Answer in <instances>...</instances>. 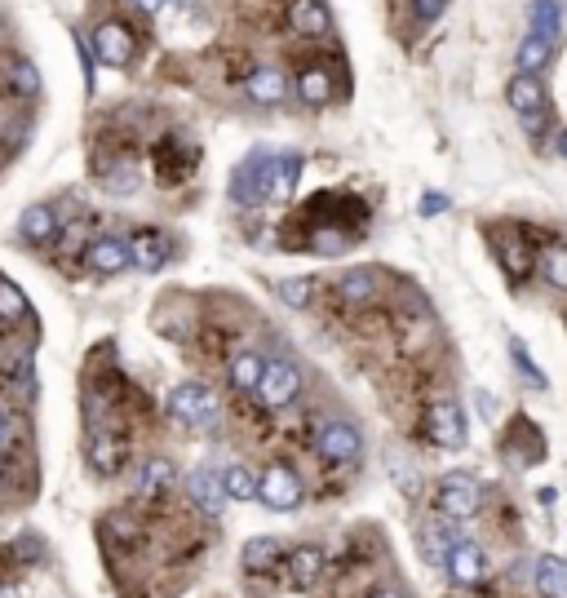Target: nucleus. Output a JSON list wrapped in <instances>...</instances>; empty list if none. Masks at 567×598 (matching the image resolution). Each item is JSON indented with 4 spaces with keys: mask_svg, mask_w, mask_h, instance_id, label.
Masks as SVG:
<instances>
[{
    "mask_svg": "<svg viewBox=\"0 0 567 598\" xmlns=\"http://www.w3.org/2000/svg\"><path fill=\"white\" fill-rule=\"evenodd\" d=\"M280 191V156H266V151H253L244 164H235L231 173V200L235 204H266Z\"/></svg>",
    "mask_w": 567,
    "mask_h": 598,
    "instance_id": "f257e3e1",
    "label": "nucleus"
},
{
    "mask_svg": "<svg viewBox=\"0 0 567 598\" xmlns=\"http://www.w3.org/2000/svg\"><path fill=\"white\" fill-rule=\"evenodd\" d=\"M257 501L280 514L297 510V505H302V479H297V470L284 466V461L266 466V474H257Z\"/></svg>",
    "mask_w": 567,
    "mask_h": 598,
    "instance_id": "f03ea898",
    "label": "nucleus"
},
{
    "mask_svg": "<svg viewBox=\"0 0 567 598\" xmlns=\"http://www.w3.org/2000/svg\"><path fill=\"white\" fill-rule=\"evenodd\" d=\"M505 98H510L514 116L523 120V129L528 133L545 129V120H550V98H545V85L536 76H514L510 89H505Z\"/></svg>",
    "mask_w": 567,
    "mask_h": 598,
    "instance_id": "7ed1b4c3",
    "label": "nucleus"
},
{
    "mask_svg": "<svg viewBox=\"0 0 567 598\" xmlns=\"http://www.w3.org/2000/svg\"><path fill=\"white\" fill-rule=\"evenodd\" d=\"M435 501H439V514H443V519H452V523L474 519V514H479V505H483L479 483H474L470 474H443Z\"/></svg>",
    "mask_w": 567,
    "mask_h": 598,
    "instance_id": "20e7f679",
    "label": "nucleus"
},
{
    "mask_svg": "<svg viewBox=\"0 0 567 598\" xmlns=\"http://www.w3.org/2000/svg\"><path fill=\"white\" fill-rule=\"evenodd\" d=\"M169 412L182 426H209V421L218 417V395H213L204 381H182L169 399Z\"/></svg>",
    "mask_w": 567,
    "mask_h": 598,
    "instance_id": "39448f33",
    "label": "nucleus"
},
{
    "mask_svg": "<svg viewBox=\"0 0 567 598\" xmlns=\"http://www.w3.org/2000/svg\"><path fill=\"white\" fill-rule=\"evenodd\" d=\"M297 390H302V373H297L288 359H271V364L262 368V381H257L253 395L262 399L266 408H288L297 399Z\"/></svg>",
    "mask_w": 567,
    "mask_h": 598,
    "instance_id": "423d86ee",
    "label": "nucleus"
},
{
    "mask_svg": "<svg viewBox=\"0 0 567 598\" xmlns=\"http://www.w3.org/2000/svg\"><path fill=\"white\" fill-rule=\"evenodd\" d=\"M315 448L324 461H337V466H346V461H359V452H364V435H359L350 421H324L315 435Z\"/></svg>",
    "mask_w": 567,
    "mask_h": 598,
    "instance_id": "0eeeda50",
    "label": "nucleus"
},
{
    "mask_svg": "<svg viewBox=\"0 0 567 598\" xmlns=\"http://www.w3.org/2000/svg\"><path fill=\"white\" fill-rule=\"evenodd\" d=\"M187 497L191 505L200 514H209V519H222V510H226V488H222V474L218 470H209V466H200V470H191L187 474Z\"/></svg>",
    "mask_w": 567,
    "mask_h": 598,
    "instance_id": "6e6552de",
    "label": "nucleus"
},
{
    "mask_svg": "<svg viewBox=\"0 0 567 598\" xmlns=\"http://www.w3.org/2000/svg\"><path fill=\"white\" fill-rule=\"evenodd\" d=\"M443 572H448L452 585H479L483 576H488V554H483L479 545L461 541V545H452V554L443 559Z\"/></svg>",
    "mask_w": 567,
    "mask_h": 598,
    "instance_id": "1a4fd4ad",
    "label": "nucleus"
},
{
    "mask_svg": "<svg viewBox=\"0 0 567 598\" xmlns=\"http://www.w3.org/2000/svg\"><path fill=\"white\" fill-rule=\"evenodd\" d=\"M288 27L306 40H324L333 36V14H328L324 0H293L288 5Z\"/></svg>",
    "mask_w": 567,
    "mask_h": 598,
    "instance_id": "9d476101",
    "label": "nucleus"
},
{
    "mask_svg": "<svg viewBox=\"0 0 567 598\" xmlns=\"http://www.w3.org/2000/svg\"><path fill=\"white\" fill-rule=\"evenodd\" d=\"M430 439L448 452L466 448V417H461V408L452 404V399H443V404H435V412H430Z\"/></svg>",
    "mask_w": 567,
    "mask_h": 598,
    "instance_id": "9b49d317",
    "label": "nucleus"
},
{
    "mask_svg": "<svg viewBox=\"0 0 567 598\" xmlns=\"http://www.w3.org/2000/svg\"><path fill=\"white\" fill-rule=\"evenodd\" d=\"M94 49H98V58L102 63H111V67H125L133 63V32L125 23H102L98 32H94Z\"/></svg>",
    "mask_w": 567,
    "mask_h": 598,
    "instance_id": "f8f14e48",
    "label": "nucleus"
},
{
    "mask_svg": "<svg viewBox=\"0 0 567 598\" xmlns=\"http://www.w3.org/2000/svg\"><path fill=\"white\" fill-rule=\"evenodd\" d=\"M417 541H421V554H426L430 563H443L452 554V545H461V532H457V523L452 519H430V523H421V532H417Z\"/></svg>",
    "mask_w": 567,
    "mask_h": 598,
    "instance_id": "ddd939ff",
    "label": "nucleus"
},
{
    "mask_svg": "<svg viewBox=\"0 0 567 598\" xmlns=\"http://www.w3.org/2000/svg\"><path fill=\"white\" fill-rule=\"evenodd\" d=\"M244 94H249V102H257V107H280L288 98V80L280 67H257V71H249Z\"/></svg>",
    "mask_w": 567,
    "mask_h": 598,
    "instance_id": "4468645a",
    "label": "nucleus"
},
{
    "mask_svg": "<svg viewBox=\"0 0 567 598\" xmlns=\"http://www.w3.org/2000/svg\"><path fill=\"white\" fill-rule=\"evenodd\" d=\"M85 257L98 275H120L129 266V240H120V235H98Z\"/></svg>",
    "mask_w": 567,
    "mask_h": 598,
    "instance_id": "2eb2a0df",
    "label": "nucleus"
},
{
    "mask_svg": "<svg viewBox=\"0 0 567 598\" xmlns=\"http://www.w3.org/2000/svg\"><path fill=\"white\" fill-rule=\"evenodd\" d=\"M164 262H169V244H164V235H156V231H138V235L129 240V266H138V271L156 275Z\"/></svg>",
    "mask_w": 567,
    "mask_h": 598,
    "instance_id": "dca6fc26",
    "label": "nucleus"
},
{
    "mask_svg": "<svg viewBox=\"0 0 567 598\" xmlns=\"http://www.w3.org/2000/svg\"><path fill=\"white\" fill-rule=\"evenodd\" d=\"M18 235H23L27 244H45L58 235V209L54 204H32V209L18 218Z\"/></svg>",
    "mask_w": 567,
    "mask_h": 598,
    "instance_id": "f3484780",
    "label": "nucleus"
},
{
    "mask_svg": "<svg viewBox=\"0 0 567 598\" xmlns=\"http://www.w3.org/2000/svg\"><path fill=\"white\" fill-rule=\"evenodd\" d=\"M297 98H302L306 107H328V102L337 98V85H333V76H328V67H306L302 76H297Z\"/></svg>",
    "mask_w": 567,
    "mask_h": 598,
    "instance_id": "a211bd4d",
    "label": "nucleus"
},
{
    "mask_svg": "<svg viewBox=\"0 0 567 598\" xmlns=\"http://www.w3.org/2000/svg\"><path fill=\"white\" fill-rule=\"evenodd\" d=\"M532 581L541 598H567V563L554 559V554H541L532 567Z\"/></svg>",
    "mask_w": 567,
    "mask_h": 598,
    "instance_id": "6ab92c4d",
    "label": "nucleus"
},
{
    "mask_svg": "<svg viewBox=\"0 0 567 598\" xmlns=\"http://www.w3.org/2000/svg\"><path fill=\"white\" fill-rule=\"evenodd\" d=\"M550 58H554V40L532 36V32L519 40V49H514V63H519V76H536L541 67H550Z\"/></svg>",
    "mask_w": 567,
    "mask_h": 598,
    "instance_id": "aec40b11",
    "label": "nucleus"
},
{
    "mask_svg": "<svg viewBox=\"0 0 567 598\" xmlns=\"http://www.w3.org/2000/svg\"><path fill=\"white\" fill-rule=\"evenodd\" d=\"M288 576H293L297 590H311L319 576H324V554H319L315 545H302V550H293V559H288Z\"/></svg>",
    "mask_w": 567,
    "mask_h": 598,
    "instance_id": "412c9836",
    "label": "nucleus"
},
{
    "mask_svg": "<svg viewBox=\"0 0 567 598\" xmlns=\"http://www.w3.org/2000/svg\"><path fill=\"white\" fill-rule=\"evenodd\" d=\"M337 297L350 306H364L377 297V275L373 271H346L342 280H337Z\"/></svg>",
    "mask_w": 567,
    "mask_h": 598,
    "instance_id": "4be33fe9",
    "label": "nucleus"
},
{
    "mask_svg": "<svg viewBox=\"0 0 567 598\" xmlns=\"http://www.w3.org/2000/svg\"><path fill=\"white\" fill-rule=\"evenodd\" d=\"M262 368H266V359L257 355V350H240V355L226 364V373H231V386H235V390H257V381H262Z\"/></svg>",
    "mask_w": 567,
    "mask_h": 598,
    "instance_id": "5701e85b",
    "label": "nucleus"
},
{
    "mask_svg": "<svg viewBox=\"0 0 567 598\" xmlns=\"http://www.w3.org/2000/svg\"><path fill=\"white\" fill-rule=\"evenodd\" d=\"M528 18H532V36H545V40H554V36H559V27H563L559 0H532Z\"/></svg>",
    "mask_w": 567,
    "mask_h": 598,
    "instance_id": "b1692460",
    "label": "nucleus"
},
{
    "mask_svg": "<svg viewBox=\"0 0 567 598\" xmlns=\"http://www.w3.org/2000/svg\"><path fill=\"white\" fill-rule=\"evenodd\" d=\"M173 483V461L164 457H151L147 466H142V479H138V497H160V492H169Z\"/></svg>",
    "mask_w": 567,
    "mask_h": 598,
    "instance_id": "393cba45",
    "label": "nucleus"
},
{
    "mask_svg": "<svg viewBox=\"0 0 567 598\" xmlns=\"http://www.w3.org/2000/svg\"><path fill=\"white\" fill-rule=\"evenodd\" d=\"M222 488L231 501H257V474L249 466H226L222 470Z\"/></svg>",
    "mask_w": 567,
    "mask_h": 598,
    "instance_id": "a878e982",
    "label": "nucleus"
},
{
    "mask_svg": "<svg viewBox=\"0 0 567 598\" xmlns=\"http://www.w3.org/2000/svg\"><path fill=\"white\" fill-rule=\"evenodd\" d=\"M102 191L107 195H133L138 191V164L120 160V164H111V169H102Z\"/></svg>",
    "mask_w": 567,
    "mask_h": 598,
    "instance_id": "bb28decb",
    "label": "nucleus"
},
{
    "mask_svg": "<svg viewBox=\"0 0 567 598\" xmlns=\"http://www.w3.org/2000/svg\"><path fill=\"white\" fill-rule=\"evenodd\" d=\"M275 559H280V541H275V536H253L240 554V563L249 567V572H262V567H271Z\"/></svg>",
    "mask_w": 567,
    "mask_h": 598,
    "instance_id": "cd10ccee",
    "label": "nucleus"
},
{
    "mask_svg": "<svg viewBox=\"0 0 567 598\" xmlns=\"http://www.w3.org/2000/svg\"><path fill=\"white\" fill-rule=\"evenodd\" d=\"M275 293L284 297V306L302 311V306H311V297H315V280H280L275 284Z\"/></svg>",
    "mask_w": 567,
    "mask_h": 598,
    "instance_id": "c85d7f7f",
    "label": "nucleus"
},
{
    "mask_svg": "<svg viewBox=\"0 0 567 598\" xmlns=\"http://www.w3.org/2000/svg\"><path fill=\"white\" fill-rule=\"evenodd\" d=\"M191 160H195V151H191V147L182 151V156H178L173 147H160V151H156V169H160L169 182H182V169H187Z\"/></svg>",
    "mask_w": 567,
    "mask_h": 598,
    "instance_id": "c756f323",
    "label": "nucleus"
},
{
    "mask_svg": "<svg viewBox=\"0 0 567 598\" xmlns=\"http://www.w3.org/2000/svg\"><path fill=\"white\" fill-rule=\"evenodd\" d=\"M89 457H94V466L102 474H111V470L120 466V457H125V452H120V443H111L107 435H94V443H89Z\"/></svg>",
    "mask_w": 567,
    "mask_h": 598,
    "instance_id": "7c9ffc66",
    "label": "nucleus"
},
{
    "mask_svg": "<svg viewBox=\"0 0 567 598\" xmlns=\"http://www.w3.org/2000/svg\"><path fill=\"white\" fill-rule=\"evenodd\" d=\"M27 311V302H23V293H18L9 280H0V324H14L18 315Z\"/></svg>",
    "mask_w": 567,
    "mask_h": 598,
    "instance_id": "2f4dec72",
    "label": "nucleus"
},
{
    "mask_svg": "<svg viewBox=\"0 0 567 598\" xmlns=\"http://www.w3.org/2000/svg\"><path fill=\"white\" fill-rule=\"evenodd\" d=\"M9 85H14L23 98H36V94H40V76H36V67H32V63H14V67H9Z\"/></svg>",
    "mask_w": 567,
    "mask_h": 598,
    "instance_id": "473e14b6",
    "label": "nucleus"
},
{
    "mask_svg": "<svg viewBox=\"0 0 567 598\" xmlns=\"http://www.w3.org/2000/svg\"><path fill=\"white\" fill-rule=\"evenodd\" d=\"M501 262H505V271L519 275V280H523V275L532 271V253H528V244H519V240L505 244V249H501Z\"/></svg>",
    "mask_w": 567,
    "mask_h": 598,
    "instance_id": "72a5a7b5",
    "label": "nucleus"
},
{
    "mask_svg": "<svg viewBox=\"0 0 567 598\" xmlns=\"http://www.w3.org/2000/svg\"><path fill=\"white\" fill-rule=\"evenodd\" d=\"M545 280H550L554 288H567V244L545 253Z\"/></svg>",
    "mask_w": 567,
    "mask_h": 598,
    "instance_id": "f704fd0d",
    "label": "nucleus"
},
{
    "mask_svg": "<svg viewBox=\"0 0 567 598\" xmlns=\"http://www.w3.org/2000/svg\"><path fill=\"white\" fill-rule=\"evenodd\" d=\"M342 249H346V235H342V231H333V226H328V231H315V235H311V253L333 257V253H342Z\"/></svg>",
    "mask_w": 567,
    "mask_h": 598,
    "instance_id": "c9c22d12",
    "label": "nucleus"
},
{
    "mask_svg": "<svg viewBox=\"0 0 567 598\" xmlns=\"http://www.w3.org/2000/svg\"><path fill=\"white\" fill-rule=\"evenodd\" d=\"M297 178H302V156L297 151H288V156H280V191L288 195L297 187Z\"/></svg>",
    "mask_w": 567,
    "mask_h": 598,
    "instance_id": "e433bc0d",
    "label": "nucleus"
},
{
    "mask_svg": "<svg viewBox=\"0 0 567 598\" xmlns=\"http://www.w3.org/2000/svg\"><path fill=\"white\" fill-rule=\"evenodd\" d=\"M412 14H417L421 23H435L443 14V0H412Z\"/></svg>",
    "mask_w": 567,
    "mask_h": 598,
    "instance_id": "4c0bfd02",
    "label": "nucleus"
},
{
    "mask_svg": "<svg viewBox=\"0 0 567 598\" xmlns=\"http://www.w3.org/2000/svg\"><path fill=\"white\" fill-rule=\"evenodd\" d=\"M133 9H142V14H160L164 5H169V0H129Z\"/></svg>",
    "mask_w": 567,
    "mask_h": 598,
    "instance_id": "58836bf2",
    "label": "nucleus"
},
{
    "mask_svg": "<svg viewBox=\"0 0 567 598\" xmlns=\"http://www.w3.org/2000/svg\"><path fill=\"white\" fill-rule=\"evenodd\" d=\"M421 209H426V218H435V209H448V200H439V195H426V204H421Z\"/></svg>",
    "mask_w": 567,
    "mask_h": 598,
    "instance_id": "ea45409f",
    "label": "nucleus"
},
{
    "mask_svg": "<svg viewBox=\"0 0 567 598\" xmlns=\"http://www.w3.org/2000/svg\"><path fill=\"white\" fill-rule=\"evenodd\" d=\"M554 151H559V156H563V160H567V129H563V133H559V142H554Z\"/></svg>",
    "mask_w": 567,
    "mask_h": 598,
    "instance_id": "a19ab883",
    "label": "nucleus"
},
{
    "mask_svg": "<svg viewBox=\"0 0 567 598\" xmlns=\"http://www.w3.org/2000/svg\"><path fill=\"white\" fill-rule=\"evenodd\" d=\"M368 598H404L399 590H377V594H368Z\"/></svg>",
    "mask_w": 567,
    "mask_h": 598,
    "instance_id": "79ce46f5",
    "label": "nucleus"
},
{
    "mask_svg": "<svg viewBox=\"0 0 567 598\" xmlns=\"http://www.w3.org/2000/svg\"><path fill=\"white\" fill-rule=\"evenodd\" d=\"M0 598H18V590L14 585H0Z\"/></svg>",
    "mask_w": 567,
    "mask_h": 598,
    "instance_id": "37998d69",
    "label": "nucleus"
},
{
    "mask_svg": "<svg viewBox=\"0 0 567 598\" xmlns=\"http://www.w3.org/2000/svg\"><path fill=\"white\" fill-rule=\"evenodd\" d=\"M9 435V417H5V412H0V439H5Z\"/></svg>",
    "mask_w": 567,
    "mask_h": 598,
    "instance_id": "c03bdc74",
    "label": "nucleus"
}]
</instances>
